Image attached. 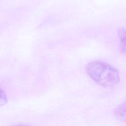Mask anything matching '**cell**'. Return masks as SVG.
Segmentation results:
<instances>
[{
  "instance_id": "cell-5",
  "label": "cell",
  "mask_w": 126,
  "mask_h": 126,
  "mask_svg": "<svg viewBox=\"0 0 126 126\" xmlns=\"http://www.w3.org/2000/svg\"><path fill=\"white\" fill-rule=\"evenodd\" d=\"M23 126V125H22V126Z\"/></svg>"
},
{
  "instance_id": "cell-4",
  "label": "cell",
  "mask_w": 126,
  "mask_h": 126,
  "mask_svg": "<svg viewBox=\"0 0 126 126\" xmlns=\"http://www.w3.org/2000/svg\"><path fill=\"white\" fill-rule=\"evenodd\" d=\"M7 102V97L5 93L0 89V107L4 105Z\"/></svg>"
},
{
  "instance_id": "cell-1",
  "label": "cell",
  "mask_w": 126,
  "mask_h": 126,
  "mask_svg": "<svg viewBox=\"0 0 126 126\" xmlns=\"http://www.w3.org/2000/svg\"><path fill=\"white\" fill-rule=\"evenodd\" d=\"M88 75L97 84L106 88L116 86L120 81L118 71L111 65L101 61H93L86 66Z\"/></svg>"
},
{
  "instance_id": "cell-3",
  "label": "cell",
  "mask_w": 126,
  "mask_h": 126,
  "mask_svg": "<svg viewBox=\"0 0 126 126\" xmlns=\"http://www.w3.org/2000/svg\"><path fill=\"white\" fill-rule=\"evenodd\" d=\"M118 35L120 39L121 49L123 53L126 52V31L124 28H121L118 31Z\"/></svg>"
},
{
  "instance_id": "cell-2",
  "label": "cell",
  "mask_w": 126,
  "mask_h": 126,
  "mask_svg": "<svg viewBox=\"0 0 126 126\" xmlns=\"http://www.w3.org/2000/svg\"><path fill=\"white\" fill-rule=\"evenodd\" d=\"M114 113L116 117L123 122L126 121V103H122L114 110Z\"/></svg>"
}]
</instances>
